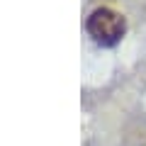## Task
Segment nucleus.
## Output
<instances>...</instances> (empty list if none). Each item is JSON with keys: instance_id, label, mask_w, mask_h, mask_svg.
I'll use <instances>...</instances> for the list:
<instances>
[{"instance_id": "obj_1", "label": "nucleus", "mask_w": 146, "mask_h": 146, "mask_svg": "<svg viewBox=\"0 0 146 146\" xmlns=\"http://www.w3.org/2000/svg\"><path fill=\"white\" fill-rule=\"evenodd\" d=\"M85 29L88 36L100 46H115L122 42V36L127 32V20L112 7H98L88 15L85 20Z\"/></svg>"}]
</instances>
